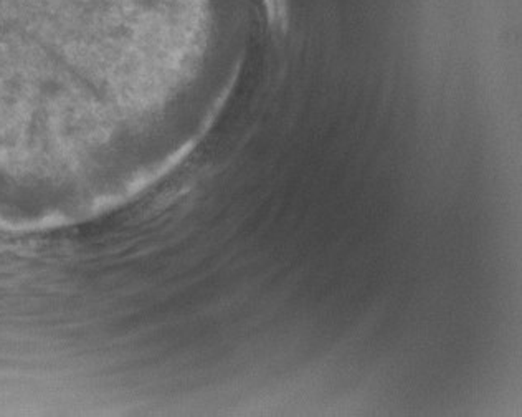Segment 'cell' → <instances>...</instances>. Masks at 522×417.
Instances as JSON below:
<instances>
[{"label":"cell","instance_id":"obj_1","mask_svg":"<svg viewBox=\"0 0 522 417\" xmlns=\"http://www.w3.org/2000/svg\"><path fill=\"white\" fill-rule=\"evenodd\" d=\"M268 12L273 25L286 29L288 22V2L286 0H268Z\"/></svg>","mask_w":522,"mask_h":417}]
</instances>
